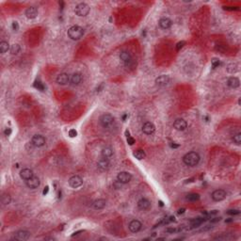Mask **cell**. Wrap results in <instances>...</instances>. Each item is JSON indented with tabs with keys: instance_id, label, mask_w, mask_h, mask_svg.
Segmentation results:
<instances>
[{
	"instance_id": "7a4b0ae2",
	"label": "cell",
	"mask_w": 241,
	"mask_h": 241,
	"mask_svg": "<svg viewBox=\"0 0 241 241\" xmlns=\"http://www.w3.org/2000/svg\"><path fill=\"white\" fill-rule=\"evenodd\" d=\"M84 35V29L79 26H73L68 29V36L73 41L81 39Z\"/></svg>"
},
{
	"instance_id": "836d02e7",
	"label": "cell",
	"mask_w": 241,
	"mask_h": 241,
	"mask_svg": "<svg viewBox=\"0 0 241 241\" xmlns=\"http://www.w3.org/2000/svg\"><path fill=\"white\" fill-rule=\"evenodd\" d=\"M226 213H227L228 215H231V216H235V215H239L240 214V211L236 210V209H231V210H228Z\"/></svg>"
},
{
	"instance_id": "8992f818",
	"label": "cell",
	"mask_w": 241,
	"mask_h": 241,
	"mask_svg": "<svg viewBox=\"0 0 241 241\" xmlns=\"http://www.w3.org/2000/svg\"><path fill=\"white\" fill-rule=\"evenodd\" d=\"M131 179H132V175H131V173H129L127 172H120L117 175V180L122 184L129 183Z\"/></svg>"
},
{
	"instance_id": "d4e9b609",
	"label": "cell",
	"mask_w": 241,
	"mask_h": 241,
	"mask_svg": "<svg viewBox=\"0 0 241 241\" xmlns=\"http://www.w3.org/2000/svg\"><path fill=\"white\" fill-rule=\"evenodd\" d=\"M105 204H107V202L104 199H98V200H95L93 203V207L96 210H100V209H103L105 208Z\"/></svg>"
},
{
	"instance_id": "ab89813d",
	"label": "cell",
	"mask_w": 241,
	"mask_h": 241,
	"mask_svg": "<svg viewBox=\"0 0 241 241\" xmlns=\"http://www.w3.org/2000/svg\"><path fill=\"white\" fill-rule=\"evenodd\" d=\"M213 228V226L212 225H206V226H204V227L201 230L202 232H205V231H208V230H210V229H212Z\"/></svg>"
},
{
	"instance_id": "4dcf8cb0",
	"label": "cell",
	"mask_w": 241,
	"mask_h": 241,
	"mask_svg": "<svg viewBox=\"0 0 241 241\" xmlns=\"http://www.w3.org/2000/svg\"><path fill=\"white\" fill-rule=\"evenodd\" d=\"M238 71V65L236 63H230L227 66V72L230 73H235Z\"/></svg>"
},
{
	"instance_id": "484cf974",
	"label": "cell",
	"mask_w": 241,
	"mask_h": 241,
	"mask_svg": "<svg viewBox=\"0 0 241 241\" xmlns=\"http://www.w3.org/2000/svg\"><path fill=\"white\" fill-rule=\"evenodd\" d=\"M102 156L103 157H105V158H109L110 156H112L113 155V149L110 147V146H105L102 149Z\"/></svg>"
},
{
	"instance_id": "8d00e7d4",
	"label": "cell",
	"mask_w": 241,
	"mask_h": 241,
	"mask_svg": "<svg viewBox=\"0 0 241 241\" xmlns=\"http://www.w3.org/2000/svg\"><path fill=\"white\" fill-rule=\"evenodd\" d=\"M11 28H12V30H14V31H17V30L19 29V25H18V23H17L16 21L12 22Z\"/></svg>"
},
{
	"instance_id": "6da1fadb",
	"label": "cell",
	"mask_w": 241,
	"mask_h": 241,
	"mask_svg": "<svg viewBox=\"0 0 241 241\" xmlns=\"http://www.w3.org/2000/svg\"><path fill=\"white\" fill-rule=\"evenodd\" d=\"M200 156L198 153L196 152H189L188 154H186L183 157V161L187 166H189V167H195L197 166L200 162Z\"/></svg>"
},
{
	"instance_id": "8fae6325",
	"label": "cell",
	"mask_w": 241,
	"mask_h": 241,
	"mask_svg": "<svg viewBox=\"0 0 241 241\" xmlns=\"http://www.w3.org/2000/svg\"><path fill=\"white\" fill-rule=\"evenodd\" d=\"M31 143L35 147H42L45 144V139L41 135H35L31 139Z\"/></svg>"
},
{
	"instance_id": "9a60e30c",
	"label": "cell",
	"mask_w": 241,
	"mask_h": 241,
	"mask_svg": "<svg viewBox=\"0 0 241 241\" xmlns=\"http://www.w3.org/2000/svg\"><path fill=\"white\" fill-rule=\"evenodd\" d=\"M56 81L59 85H66L70 81V77H69V74L66 73H61L57 75Z\"/></svg>"
},
{
	"instance_id": "74e56055",
	"label": "cell",
	"mask_w": 241,
	"mask_h": 241,
	"mask_svg": "<svg viewBox=\"0 0 241 241\" xmlns=\"http://www.w3.org/2000/svg\"><path fill=\"white\" fill-rule=\"evenodd\" d=\"M185 44H186V42H185L184 41H180V42H178V43L176 44V50H177V51H179L181 48H182V47L184 46Z\"/></svg>"
},
{
	"instance_id": "ee69618b",
	"label": "cell",
	"mask_w": 241,
	"mask_h": 241,
	"mask_svg": "<svg viewBox=\"0 0 241 241\" xmlns=\"http://www.w3.org/2000/svg\"><path fill=\"white\" fill-rule=\"evenodd\" d=\"M48 190H49V187H48V186H46V187L44 188L43 191H42V194H43V195H46V194L48 193Z\"/></svg>"
},
{
	"instance_id": "d590c367",
	"label": "cell",
	"mask_w": 241,
	"mask_h": 241,
	"mask_svg": "<svg viewBox=\"0 0 241 241\" xmlns=\"http://www.w3.org/2000/svg\"><path fill=\"white\" fill-rule=\"evenodd\" d=\"M68 134H69V137H70V138H75V137L77 136V130H75V129H71V130H69Z\"/></svg>"
},
{
	"instance_id": "83f0119b",
	"label": "cell",
	"mask_w": 241,
	"mask_h": 241,
	"mask_svg": "<svg viewBox=\"0 0 241 241\" xmlns=\"http://www.w3.org/2000/svg\"><path fill=\"white\" fill-rule=\"evenodd\" d=\"M10 54L11 55H18L21 51V47H20V45L18 43H14L12 44L11 46H10Z\"/></svg>"
},
{
	"instance_id": "e575fe53",
	"label": "cell",
	"mask_w": 241,
	"mask_h": 241,
	"mask_svg": "<svg viewBox=\"0 0 241 241\" xmlns=\"http://www.w3.org/2000/svg\"><path fill=\"white\" fill-rule=\"evenodd\" d=\"M219 58H217V57H214V58H212V60H211V64H212V66H213V68H216V67H218L219 65Z\"/></svg>"
},
{
	"instance_id": "52a82bcc",
	"label": "cell",
	"mask_w": 241,
	"mask_h": 241,
	"mask_svg": "<svg viewBox=\"0 0 241 241\" xmlns=\"http://www.w3.org/2000/svg\"><path fill=\"white\" fill-rule=\"evenodd\" d=\"M120 59L124 62L125 66H130L133 62V58L132 56L129 52L127 51H123L120 54Z\"/></svg>"
},
{
	"instance_id": "b9f144b4",
	"label": "cell",
	"mask_w": 241,
	"mask_h": 241,
	"mask_svg": "<svg viewBox=\"0 0 241 241\" xmlns=\"http://www.w3.org/2000/svg\"><path fill=\"white\" fill-rule=\"evenodd\" d=\"M35 87H36L37 89H41V90L44 89V87L41 85V82H36V84H35Z\"/></svg>"
},
{
	"instance_id": "7402d4cb",
	"label": "cell",
	"mask_w": 241,
	"mask_h": 241,
	"mask_svg": "<svg viewBox=\"0 0 241 241\" xmlns=\"http://www.w3.org/2000/svg\"><path fill=\"white\" fill-rule=\"evenodd\" d=\"M172 25V22L171 19L169 18H161L159 20V26L162 28V29H169Z\"/></svg>"
},
{
	"instance_id": "7dc6e473",
	"label": "cell",
	"mask_w": 241,
	"mask_h": 241,
	"mask_svg": "<svg viewBox=\"0 0 241 241\" xmlns=\"http://www.w3.org/2000/svg\"><path fill=\"white\" fill-rule=\"evenodd\" d=\"M125 136H126L127 138H128V137H130V133H129V131H128V130H126V131H125Z\"/></svg>"
},
{
	"instance_id": "f35d334b",
	"label": "cell",
	"mask_w": 241,
	"mask_h": 241,
	"mask_svg": "<svg viewBox=\"0 0 241 241\" xmlns=\"http://www.w3.org/2000/svg\"><path fill=\"white\" fill-rule=\"evenodd\" d=\"M220 219H221V218H220V217H219V218H218V217H215V218H213V217H212V218H210V221L212 222V223H216V222L219 221Z\"/></svg>"
},
{
	"instance_id": "ba28073f",
	"label": "cell",
	"mask_w": 241,
	"mask_h": 241,
	"mask_svg": "<svg viewBox=\"0 0 241 241\" xmlns=\"http://www.w3.org/2000/svg\"><path fill=\"white\" fill-rule=\"evenodd\" d=\"M211 197L215 202H220L226 198V192L223 189H216L215 191H213Z\"/></svg>"
},
{
	"instance_id": "f907efd6",
	"label": "cell",
	"mask_w": 241,
	"mask_h": 241,
	"mask_svg": "<svg viewBox=\"0 0 241 241\" xmlns=\"http://www.w3.org/2000/svg\"><path fill=\"white\" fill-rule=\"evenodd\" d=\"M159 203H160V205H161V206H163V203H162V202H161V201H160V202H159Z\"/></svg>"
},
{
	"instance_id": "44dd1931",
	"label": "cell",
	"mask_w": 241,
	"mask_h": 241,
	"mask_svg": "<svg viewBox=\"0 0 241 241\" xmlns=\"http://www.w3.org/2000/svg\"><path fill=\"white\" fill-rule=\"evenodd\" d=\"M33 176H34L33 172H32V170H30V169L26 168V169L21 170V172H20V177H21L22 179L26 180V181L28 180V179H30V178L33 177Z\"/></svg>"
},
{
	"instance_id": "ac0fdd59",
	"label": "cell",
	"mask_w": 241,
	"mask_h": 241,
	"mask_svg": "<svg viewBox=\"0 0 241 241\" xmlns=\"http://www.w3.org/2000/svg\"><path fill=\"white\" fill-rule=\"evenodd\" d=\"M38 15V9L36 7H28L26 10V16L28 19H34Z\"/></svg>"
},
{
	"instance_id": "f546056e",
	"label": "cell",
	"mask_w": 241,
	"mask_h": 241,
	"mask_svg": "<svg viewBox=\"0 0 241 241\" xmlns=\"http://www.w3.org/2000/svg\"><path fill=\"white\" fill-rule=\"evenodd\" d=\"M186 199L189 202H196L200 199V195L197 193H189V194H188Z\"/></svg>"
},
{
	"instance_id": "7c38bea8",
	"label": "cell",
	"mask_w": 241,
	"mask_h": 241,
	"mask_svg": "<svg viewBox=\"0 0 241 241\" xmlns=\"http://www.w3.org/2000/svg\"><path fill=\"white\" fill-rule=\"evenodd\" d=\"M97 166L101 171H108L110 168V162L108 158L103 157V158H100L98 160Z\"/></svg>"
},
{
	"instance_id": "d6a6232c",
	"label": "cell",
	"mask_w": 241,
	"mask_h": 241,
	"mask_svg": "<svg viewBox=\"0 0 241 241\" xmlns=\"http://www.w3.org/2000/svg\"><path fill=\"white\" fill-rule=\"evenodd\" d=\"M10 201H11V198H10V196L9 194H4L2 196V203L3 204H5V205L10 204Z\"/></svg>"
},
{
	"instance_id": "c3c4849f",
	"label": "cell",
	"mask_w": 241,
	"mask_h": 241,
	"mask_svg": "<svg viewBox=\"0 0 241 241\" xmlns=\"http://www.w3.org/2000/svg\"><path fill=\"white\" fill-rule=\"evenodd\" d=\"M127 116H128L127 114H124V115L123 116V120H125V119L127 118Z\"/></svg>"
},
{
	"instance_id": "60d3db41",
	"label": "cell",
	"mask_w": 241,
	"mask_h": 241,
	"mask_svg": "<svg viewBox=\"0 0 241 241\" xmlns=\"http://www.w3.org/2000/svg\"><path fill=\"white\" fill-rule=\"evenodd\" d=\"M11 129L10 128H6L5 129V131H4V134H5V136H7V137H9V136H10V134H11Z\"/></svg>"
},
{
	"instance_id": "4fadbf2b",
	"label": "cell",
	"mask_w": 241,
	"mask_h": 241,
	"mask_svg": "<svg viewBox=\"0 0 241 241\" xmlns=\"http://www.w3.org/2000/svg\"><path fill=\"white\" fill-rule=\"evenodd\" d=\"M141 226H142V225H141V222H140V220L134 219V220H132V221L129 223L128 228H129V230H130L132 233H138L139 231H140Z\"/></svg>"
},
{
	"instance_id": "f6af8a7d",
	"label": "cell",
	"mask_w": 241,
	"mask_h": 241,
	"mask_svg": "<svg viewBox=\"0 0 241 241\" xmlns=\"http://www.w3.org/2000/svg\"><path fill=\"white\" fill-rule=\"evenodd\" d=\"M170 145H171L172 148H178V147H179V144H175L174 142H172Z\"/></svg>"
},
{
	"instance_id": "e0dca14e",
	"label": "cell",
	"mask_w": 241,
	"mask_h": 241,
	"mask_svg": "<svg viewBox=\"0 0 241 241\" xmlns=\"http://www.w3.org/2000/svg\"><path fill=\"white\" fill-rule=\"evenodd\" d=\"M170 77L169 75H166V74H162V75H159V77L156 79V84L157 86H166L168 85L169 82H170Z\"/></svg>"
},
{
	"instance_id": "4316f807",
	"label": "cell",
	"mask_w": 241,
	"mask_h": 241,
	"mask_svg": "<svg viewBox=\"0 0 241 241\" xmlns=\"http://www.w3.org/2000/svg\"><path fill=\"white\" fill-rule=\"evenodd\" d=\"M133 156L137 158V159H139V160H142V159H144L145 157H146V154H145V152L143 150H137V151H135L134 152V154H133Z\"/></svg>"
},
{
	"instance_id": "277c9868",
	"label": "cell",
	"mask_w": 241,
	"mask_h": 241,
	"mask_svg": "<svg viewBox=\"0 0 241 241\" xmlns=\"http://www.w3.org/2000/svg\"><path fill=\"white\" fill-rule=\"evenodd\" d=\"M114 122V118L111 114H109V113H105V114H103L100 118V124L103 127L107 128L109 126H110Z\"/></svg>"
},
{
	"instance_id": "9c48e42d",
	"label": "cell",
	"mask_w": 241,
	"mask_h": 241,
	"mask_svg": "<svg viewBox=\"0 0 241 241\" xmlns=\"http://www.w3.org/2000/svg\"><path fill=\"white\" fill-rule=\"evenodd\" d=\"M26 185L28 188L35 189V188L40 187V179L36 176H33V177H31L30 179L26 181Z\"/></svg>"
},
{
	"instance_id": "2e32d148",
	"label": "cell",
	"mask_w": 241,
	"mask_h": 241,
	"mask_svg": "<svg viewBox=\"0 0 241 241\" xmlns=\"http://www.w3.org/2000/svg\"><path fill=\"white\" fill-rule=\"evenodd\" d=\"M30 236V233L28 231H26V230H21V231H18L16 234L14 235V238L16 240H19V241H24V240H27Z\"/></svg>"
},
{
	"instance_id": "d6986e66",
	"label": "cell",
	"mask_w": 241,
	"mask_h": 241,
	"mask_svg": "<svg viewBox=\"0 0 241 241\" xmlns=\"http://www.w3.org/2000/svg\"><path fill=\"white\" fill-rule=\"evenodd\" d=\"M226 84H227V86L231 89H236L239 87L240 85V81L237 77H231L227 79V82H226Z\"/></svg>"
},
{
	"instance_id": "30bf717a",
	"label": "cell",
	"mask_w": 241,
	"mask_h": 241,
	"mask_svg": "<svg viewBox=\"0 0 241 241\" xmlns=\"http://www.w3.org/2000/svg\"><path fill=\"white\" fill-rule=\"evenodd\" d=\"M173 127L177 131H184L188 127V124L184 119H177L173 123Z\"/></svg>"
},
{
	"instance_id": "7bdbcfd3",
	"label": "cell",
	"mask_w": 241,
	"mask_h": 241,
	"mask_svg": "<svg viewBox=\"0 0 241 241\" xmlns=\"http://www.w3.org/2000/svg\"><path fill=\"white\" fill-rule=\"evenodd\" d=\"M127 142H128L129 145H133V144L135 143V140H134L132 137H128V138H127Z\"/></svg>"
},
{
	"instance_id": "603a6c76",
	"label": "cell",
	"mask_w": 241,
	"mask_h": 241,
	"mask_svg": "<svg viewBox=\"0 0 241 241\" xmlns=\"http://www.w3.org/2000/svg\"><path fill=\"white\" fill-rule=\"evenodd\" d=\"M206 219L203 216V217H198V218H195L193 219L190 220V226L191 228H196V227H199V226L203 222L205 221Z\"/></svg>"
},
{
	"instance_id": "cb8c5ba5",
	"label": "cell",
	"mask_w": 241,
	"mask_h": 241,
	"mask_svg": "<svg viewBox=\"0 0 241 241\" xmlns=\"http://www.w3.org/2000/svg\"><path fill=\"white\" fill-rule=\"evenodd\" d=\"M150 206H151V203L148 199L142 198L138 202V207L140 210H147L150 208Z\"/></svg>"
},
{
	"instance_id": "ffe728a7",
	"label": "cell",
	"mask_w": 241,
	"mask_h": 241,
	"mask_svg": "<svg viewBox=\"0 0 241 241\" xmlns=\"http://www.w3.org/2000/svg\"><path fill=\"white\" fill-rule=\"evenodd\" d=\"M70 81H71V84L73 85V86H77L81 83L82 81V75L81 73H73V75L70 78Z\"/></svg>"
},
{
	"instance_id": "1f68e13d",
	"label": "cell",
	"mask_w": 241,
	"mask_h": 241,
	"mask_svg": "<svg viewBox=\"0 0 241 241\" xmlns=\"http://www.w3.org/2000/svg\"><path fill=\"white\" fill-rule=\"evenodd\" d=\"M232 140H233V141H234L235 144L240 145V143H241V134H240V133H237V134L234 135V137H233Z\"/></svg>"
},
{
	"instance_id": "681fc988",
	"label": "cell",
	"mask_w": 241,
	"mask_h": 241,
	"mask_svg": "<svg viewBox=\"0 0 241 241\" xmlns=\"http://www.w3.org/2000/svg\"><path fill=\"white\" fill-rule=\"evenodd\" d=\"M232 220H233V219H227V220H226V222H231Z\"/></svg>"
},
{
	"instance_id": "5b68a950",
	"label": "cell",
	"mask_w": 241,
	"mask_h": 241,
	"mask_svg": "<svg viewBox=\"0 0 241 241\" xmlns=\"http://www.w3.org/2000/svg\"><path fill=\"white\" fill-rule=\"evenodd\" d=\"M83 185V180L78 175H73L69 179V186L72 188H78Z\"/></svg>"
},
{
	"instance_id": "5bb4252c",
	"label": "cell",
	"mask_w": 241,
	"mask_h": 241,
	"mask_svg": "<svg viewBox=\"0 0 241 241\" xmlns=\"http://www.w3.org/2000/svg\"><path fill=\"white\" fill-rule=\"evenodd\" d=\"M142 131L144 134L146 135H152L155 133L156 131V126L153 123L151 122H146L143 125H142Z\"/></svg>"
},
{
	"instance_id": "3957f363",
	"label": "cell",
	"mask_w": 241,
	"mask_h": 241,
	"mask_svg": "<svg viewBox=\"0 0 241 241\" xmlns=\"http://www.w3.org/2000/svg\"><path fill=\"white\" fill-rule=\"evenodd\" d=\"M89 6L86 3H79L78 5L75 6V9H74V12L75 14L77 15V16H80V17H84V16H87L89 12Z\"/></svg>"
},
{
	"instance_id": "bcb514c9",
	"label": "cell",
	"mask_w": 241,
	"mask_h": 241,
	"mask_svg": "<svg viewBox=\"0 0 241 241\" xmlns=\"http://www.w3.org/2000/svg\"><path fill=\"white\" fill-rule=\"evenodd\" d=\"M185 208H182V209H180L179 211H178V214H183V213H185Z\"/></svg>"
},
{
	"instance_id": "f1b7e54d",
	"label": "cell",
	"mask_w": 241,
	"mask_h": 241,
	"mask_svg": "<svg viewBox=\"0 0 241 241\" xmlns=\"http://www.w3.org/2000/svg\"><path fill=\"white\" fill-rule=\"evenodd\" d=\"M9 49H10V44H9L8 41H3L0 42V52H1V54L6 53Z\"/></svg>"
}]
</instances>
